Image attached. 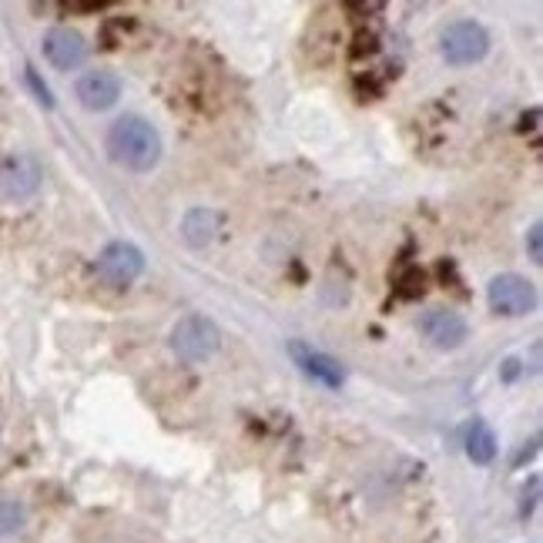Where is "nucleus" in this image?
Listing matches in <instances>:
<instances>
[{"label":"nucleus","mask_w":543,"mask_h":543,"mask_svg":"<svg viewBox=\"0 0 543 543\" xmlns=\"http://www.w3.org/2000/svg\"><path fill=\"white\" fill-rule=\"evenodd\" d=\"M104 151L118 168L131 171V175H148L161 161V135L151 121L125 114L104 135Z\"/></svg>","instance_id":"obj_1"},{"label":"nucleus","mask_w":543,"mask_h":543,"mask_svg":"<svg viewBox=\"0 0 543 543\" xmlns=\"http://www.w3.org/2000/svg\"><path fill=\"white\" fill-rule=\"evenodd\" d=\"M218 346H222V332L208 316L202 312H192V316L178 319L175 329H171V352L181 359V362H205L212 359Z\"/></svg>","instance_id":"obj_2"},{"label":"nucleus","mask_w":543,"mask_h":543,"mask_svg":"<svg viewBox=\"0 0 543 543\" xmlns=\"http://www.w3.org/2000/svg\"><path fill=\"white\" fill-rule=\"evenodd\" d=\"M487 302L497 316H507V319L530 316V312L537 309V285L517 272H503L497 279H490Z\"/></svg>","instance_id":"obj_3"},{"label":"nucleus","mask_w":543,"mask_h":543,"mask_svg":"<svg viewBox=\"0 0 543 543\" xmlns=\"http://www.w3.org/2000/svg\"><path fill=\"white\" fill-rule=\"evenodd\" d=\"M490 51V34L480 21H453L443 31V57L450 68H470Z\"/></svg>","instance_id":"obj_4"},{"label":"nucleus","mask_w":543,"mask_h":543,"mask_svg":"<svg viewBox=\"0 0 543 543\" xmlns=\"http://www.w3.org/2000/svg\"><path fill=\"white\" fill-rule=\"evenodd\" d=\"M94 269H98L101 282L114 285V289H128V285L145 272V252L131 242H111V245H104V252L98 255Z\"/></svg>","instance_id":"obj_5"},{"label":"nucleus","mask_w":543,"mask_h":543,"mask_svg":"<svg viewBox=\"0 0 543 543\" xmlns=\"http://www.w3.org/2000/svg\"><path fill=\"white\" fill-rule=\"evenodd\" d=\"M44 171L37 165V158L31 155H11L0 161V202L21 205L27 198L37 195L41 188Z\"/></svg>","instance_id":"obj_6"},{"label":"nucleus","mask_w":543,"mask_h":543,"mask_svg":"<svg viewBox=\"0 0 543 543\" xmlns=\"http://www.w3.org/2000/svg\"><path fill=\"white\" fill-rule=\"evenodd\" d=\"M419 329L423 336L430 339V346L450 352V349H460L466 339H470V326L460 312L453 309H430L423 319H419Z\"/></svg>","instance_id":"obj_7"},{"label":"nucleus","mask_w":543,"mask_h":543,"mask_svg":"<svg viewBox=\"0 0 543 543\" xmlns=\"http://www.w3.org/2000/svg\"><path fill=\"white\" fill-rule=\"evenodd\" d=\"M74 94H78L81 108L88 111H108L118 104L121 98V78L114 71H84L78 84H74Z\"/></svg>","instance_id":"obj_8"},{"label":"nucleus","mask_w":543,"mask_h":543,"mask_svg":"<svg viewBox=\"0 0 543 543\" xmlns=\"http://www.w3.org/2000/svg\"><path fill=\"white\" fill-rule=\"evenodd\" d=\"M44 57L51 61V68L57 71H74L84 64V57H88V44H84V37L78 31H71V27H51V31L44 34Z\"/></svg>","instance_id":"obj_9"},{"label":"nucleus","mask_w":543,"mask_h":543,"mask_svg":"<svg viewBox=\"0 0 543 543\" xmlns=\"http://www.w3.org/2000/svg\"><path fill=\"white\" fill-rule=\"evenodd\" d=\"M289 356L295 359V366H299L302 373L309 379H316V383H322L326 389H339L346 383V369H342L332 356H326V352L306 346V342H299V339L289 342Z\"/></svg>","instance_id":"obj_10"},{"label":"nucleus","mask_w":543,"mask_h":543,"mask_svg":"<svg viewBox=\"0 0 543 543\" xmlns=\"http://www.w3.org/2000/svg\"><path fill=\"white\" fill-rule=\"evenodd\" d=\"M218 232H222V215H218L215 208H192V212L181 218V238H185L192 249L212 245Z\"/></svg>","instance_id":"obj_11"},{"label":"nucleus","mask_w":543,"mask_h":543,"mask_svg":"<svg viewBox=\"0 0 543 543\" xmlns=\"http://www.w3.org/2000/svg\"><path fill=\"white\" fill-rule=\"evenodd\" d=\"M466 456L476 463V466H487L497 460V433L490 430V423L476 419L470 426V436H466Z\"/></svg>","instance_id":"obj_12"},{"label":"nucleus","mask_w":543,"mask_h":543,"mask_svg":"<svg viewBox=\"0 0 543 543\" xmlns=\"http://www.w3.org/2000/svg\"><path fill=\"white\" fill-rule=\"evenodd\" d=\"M24 527V507L17 500H0V537Z\"/></svg>","instance_id":"obj_13"},{"label":"nucleus","mask_w":543,"mask_h":543,"mask_svg":"<svg viewBox=\"0 0 543 543\" xmlns=\"http://www.w3.org/2000/svg\"><path fill=\"white\" fill-rule=\"evenodd\" d=\"M27 84H31V91L37 94V101L44 104V108H54V98H51V88L41 81V74H37L34 68H27Z\"/></svg>","instance_id":"obj_14"},{"label":"nucleus","mask_w":543,"mask_h":543,"mask_svg":"<svg viewBox=\"0 0 543 543\" xmlns=\"http://www.w3.org/2000/svg\"><path fill=\"white\" fill-rule=\"evenodd\" d=\"M527 249H530V259H533V262H543V228H540V222H537V225H530V232H527Z\"/></svg>","instance_id":"obj_15"}]
</instances>
